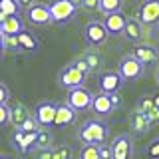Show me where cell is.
<instances>
[{
    "label": "cell",
    "mask_w": 159,
    "mask_h": 159,
    "mask_svg": "<svg viewBox=\"0 0 159 159\" xmlns=\"http://www.w3.org/2000/svg\"><path fill=\"white\" fill-rule=\"evenodd\" d=\"M66 103L70 107H74L76 111H86V109L92 107L93 96L86 88H76V89H70L68 92V102Z\"/></svg>",
    "instance_id": "obj_6"
},
{
    "label": "cell",
    "mask_w": 159,
    "mask_h": 159,
    "mask_svg": "<svg viewBox=\"0 0 159 159\" xmlns=\"http://www.w3.org/2000/svg\"><path fill=\"white\" fill-rule=\"evenodd\" d=\"M82 6L88 8V10H93L99 6V0H82Z\"/></svg>",
    "instance_id": "obj_38"
},
{
    "label": "cell",
    "mask_w": 159,
    "mask_h": 159,
    "mask_svg": "<svg viewBox=\"0 0 159 159\" xmlns=\"http://www.w3.org/2000/svg\"><path fill=\"white\" fill-rule=\"evenodd\" d=\"M80 159H102L99 145H84L82 151H80Z\"/></svg>",
    "instance_id": "obj_24"
},
{
    "label": "cell",
    "mask_w": 159,
    "mask_h": 159,
    "mask_svg": "<svg viewBox=\"0 0 159 159\" xmlns=\"http://www.w3.org/2000/svg\"><path fill=\"white\" fill-rule=\"evenodd\" d=\"M121 8H123V0H99V6H98V10L103 12L106 16L107 14L121 12Z\"/></svg>",
    "instance_id": "obj_23"
},
{
    "label": "cell",
    "mask_w": 159,
    "mask_h": 159,
    "mask_svg": "<svg viewBox=\"0 0 159 159\" xmlns=\"http://www.w3.org/2000/svg\"><path fill=\"white\" fill-rule=\"evenodd\" d=\"M20 32H24V20L20 16H8L2 22V34L4 36H18Z\"/></svg>",
    "instance_id": "obj_18"
},
{
    "label": "cell",
    "mask_w": 159,
    "mask_h": 159,
    "mask_svg": "<svg viewBox=\"0 0 159 159\" xmlns=\"http://www.w3.org/2000/svg\"><path fill=\"white\" fill-rule=\"evenodd\" d=\"M28 117H32V113L28 111V107L24 106L22 102H16L12 107H10V121H12L16 127H20Z\"/></svg>",
    "instance_id": "obj_19"
},
{
    "label": "cell",
    "mask_w": 159,
    "mask_h": 159,
    "mask_svg": "<svg viewBox=\"0 0 159 159\" xmlns=\"http://www.w3.org/2000/svg\"><path fill=\"white\" fill-rule=\"evenodd\" d=\"M50 143H52V133L46 131V129H40V131H38V139H36V149L50 147Z\"/></svg>",
    "instance_id": "obj_27"
},
{
    "label": "cell",
    "mask_w": 159,
    "mask_h": 159,
    "mask_svg": "<svg viewBox=\"0 0 159 159\" xmlns=\"http://www.w3.org/2000/svg\"><path fill=\"white\" fill-rule=\"evenodd\" d=\"M34 2H36V0H18V4H20L22 8H32Z\"/></svg>",
    "instance_id": "obj_40"
},
{
    "label": "cell",
    "mask_w": 159,
    "mask_h": 159,
    "mask_svg": "<svg viewBox=\"0 0 159 159\" xmlns=\"http://www.w3.org/2000/svg\"><path fill=\"white\" fill-rule=\"evenodd\" d=\"M99 155H102V159H113L111 155V145H99Z\"/></svg>",
    "instance_id": "obj_35"
},
{
    "label": "cell",
    "mask_w": 159,
    "mask_h": 159,
    "mask_svg": "<svg viewBox=\"0 0 159 159\" xmlns=\"http://www.w3.org/2000/svg\"><path fill=\"white\" fill-rule=\"evenodd\" d=\"M8 121H10V107L4 103V106H0V127L6 125Z\"/></svg>",
    "instance_id": "obj_32"
},
{
    "label": "cell",
    "mask_w": 159,
    "mask_h": 159,
    "mask_svg": "<svg viewBox=\"0 0 159 159\" xmlns=\"http://www.w3.org/2000/svg\"><path fill=\"white\" fill-rule=\"evenodd\" d=\"M153 102H155V107H159V92L153 96Z\"/></svg>",
    "instance_id": "obj_42"
},
{
    "label": "cell",
    "mask_w": 159,
    "mask_h": 159,
    "mask_svg": "<svg viewBox=\"0 0 159 159\" xmlns=\"http://www.w3.org/2000/svg\"><path fill=\"white\" fill-rule=\"evenodd\" d=\"M32 157H34V159H52V157H54V149H50V147L34 149V151H32Z\"/></svg>",
    "instance_id": "obj_28"
},
{
    "label": "cell",
    "mask_w": 159,
    "mask_h": 159,
    "mask_svg": "<svg viewBox=\"0 0 159 159\" xmlns=\"http://www.w3.org/2000/svg\"><path fill=\"white\" fill-rule=\"evenodd\" d=\"M98 82H99V89H102L103 93H116L123 88V82H125V80L121 78L119 72H111V70H109V72L99 74Z\"/></svg>",
    "instance_id": "obj_9"
},
{
    "label": "cell",
    "mask_w": 159,
    "mask_h": 159,
    "mask_svg": "<svg viewBox=\"0 0 159 159\" xmlns=\"http://www.w3.org/2000/svg\"><path fill=\"white\" fill-rule=\"evenodd\" d=\"M147 155L153 159H159V139H153L147 147Z\"/></svg>",
    "instance_id": "obj_31"
},
{
    "label": "cell",
    "mask_w": 159,
    "mask_h": 159,
    "mask_svg": "<svg viewBox=\"0 0 159 159\" xmlns=\"http://www.w3.org/2000/svg\"><path fill=\"white\" fill-rule=\"evenodd\" d=\"M107 131H109V127L103 121H99V119H89V121H86L82 125L78 137L84 145H102L107 139Z\"/></svg>",
    "instance_id": "obj_1"
},
{
    "label": "cell",
    "mask_w": 159,
    "mask_h": 159,
    "mask_svg": "<svg viewBox=\"0 0 159 159\" xmlns=\"http://www.w3.org/2000/svg\"><path fill=\"white\" fill-rule=\"evenodd\" d=\"M111 155L113 159H131V137L129 135H117L111 141Z\"/></svg>",
    "instance_id": "obj_11"
},
{
    "label": "cell",
    "mask_w": 159,
    "mask_h": 159,
    "mask_svg": "<svg viewBox=\"0 0 159 159\" xmlns=\"http://www.w3.org/2000/svg\"><path fill=\"white\" fill-rule=\"evenodd\" d=\"M109 98H111V103H113V107H117L119 103H121V98H119V93H109Z\"/></svg>",
    "instance_id": "obj_39"
},
{
    "label": "cell",
    "mask_w": 159,
    "mask_h": 159,
    "mask_svg": "<svg viewBox=\"0 0 159 159\" xmlns=\"http://www.w3.org/2000/svg\"><path fill=\"white\" fill-rule=\"evenodd\" d=\"M147 119L151 121V125H153V123H159V107H153L151 111L147 113Z\"/></svg>",
    "instance_id": "obj_37"
},
{
    "label": "cell",
    "mask_w": 159,
    "mask_h": 159,
    "mask_svg": "<svg viewBox=\"0 0 159 159\" xmlns=\"http://www.w3.org/2000/svg\"><path fill=\"white\" fill-rule=\"evenodd\" d=\"M107 36H109V32L106 30L103 22H98V20L88 22L86 28H84V40L89 46H102V44H106Z\"/></svg>",
    "instance_id": "obj_5"
},
{
    "label": "cell",
    "mask_w": 159,
    "mask_h": 159,
    "mask_svg": "<svg viewBox=\"0 0 159 159\" xmlns=\"http://www.w3.org/2000/svg\"><path fill=\"white\" fill-rule=\"evenodd\" d=\"M72 66H76V68L80 70V72H84L86 76L89 74V66H88V62H86V60H84L82 56H80L78 60H74V62H72Z\"/></svg>",
    "instance_id": "obj_33"
},
{
    "label": "cell",
    "mask_w": 159,
    "mask_h": 159,
    "mask_svg": "<svg viewBox=\"0 0 159 159\" xmlns=\"http://www.w3.org/2000/svg\"><path fill=\"white\" fill-rule=\"evenodd\" d=\"M131 127H133V131L143 133V131H147V129L151 127V121L147 119L145 113H139V111H135V113L131 116Z\"/></svg>",
    "instance_id": "obj_22"
},
{
    "label": "cell",
    "mask_w": 159,
    "mask_h": 159,
    "mask_svg": "<svg viewBox=\"0 0 159 159\" xmlns=\"http://www.w3.org/2000/svg\"><path fill=\"white\" fill-rule=\"evenodd\" d=\"M117 72L121 74V78L125 82H133V80H139L145 72V66H143L139 60L133 56V54H127L119 60V66H117Z\"/></svg>",
    "instance_id": "obj_2"
},
{
    "label": "cell",
    "mask_w": 159,
    "mask_h": 159,
    "mask_svg": "<svg viewBox=\"0 0 159 159\" xmlns=\"http://www.w3.org/2000/svg\"><path fill=\"white\" fill-rule=\"evenodd\" d=\"M76 121V109L70 107L68 103H58L56 109V119H54V127H64Z\"/></svg>",
    "instance_id": "obj_16"
},
{
    "label": "cell",
    "mask_w": 159,
    "mask_h": 159,
    "mask_svg": "<svg viewBox=\"0 0 159 159\" xmlns=\"http://www.w3.org/2000/svg\"><path fill=\"white\" fill-rule=\"evenodd\" d=\"M48 8H50V14H52V20L58 24L72 20L78 12V4L72 2V0H54V2L48 4Z\"/></svg>",
    "instance_id": "obj_3"
},
{
    "label": "cell",
    "mask_w": 159,
    "mask_h": 159,
    "mask_svg": "<svg viewBox=\"0 0 159 159\" xmlns=\"http://www.w3.org/2000/svg\"><path fill=\"white\" fill-rule=\"evenodd\" d=\"M18 129H20V131H26V133H28V131H38V121H36V119H34V116H32V117H28Z\"/></svg>",
    "instance_id": "obj_29"
},
{
    "label": "cell",
    "mask_w": 159,
    "mask_h": 159,
    "mask_svg": "<svg viewBox=\"0 0 159 159\" xmlns=\"http://www.w3.org/2000/svg\"><path fill=\"white\" fill-rule=\"evenodd\" d=\"M125 24H127V18L123 16L121 12H116V14H107L106 20H103V26L109 32V36H117V34H123L125 30Z\"/></svg>",
    "instance_id": "obj_14"
},
{
    "label": "cell",
    "mask_w": 159,
    "mask_h": 159,
    "mask_svg": "<svg viewBox=\"0 0 159 159\" xmlns=\"http://www.w3.org/2000/svg\"><path fill=\"white\" fill-rule=\"evenodd\" d=\"M18 46H20V50H24V52H36L40 48V42L36 40L34 34H30L28 30H24V32L18 34Z\"/></svg>",
    "instance_id": "obj_20"
},
{
    "label": "cell",
    "mask_w": 159,
    "mask_h": 159,
    "mask_svg": "<svg viewBox=\"0 0 159 159\" xmlns=\"http://www.w3.org/2000/svg\"><path fill=\"white\" fill-rule=\"evenodd\" d=\"M20 4L18 0H0V20H6L8 16H18L20 12Z\"/></svg>",
    "instance_id": "obj_21"
},
{
    "label": "cell",
    "mask_w": 159,
    "mask_h": 159,
    "mask_svg": "<svg viewBox=\"0 0 159 159\" xmlns=\"http://www.w3.org/2000/svg\"><path fill=\"white\" fill-rule=\"evenodd\" d=\"M8 98H10V92H8V88L4 86V84H0V106H4V103L8 102Z\"/></svg>",
    "instance_id": "obj_36"
},
{
    "label": "cell",
    "mask_w": 159,
    "mask_h": 159,
    "mask_svg": "<svg viewBox=\"0 0 159 159\" xmlns=\"http://www.w3.org/2000/svg\"><path fill=\"white\" fill-rule=\"evenodd\" d=\"M2 42H4V48H18V36H4L2 34Z\"/></svg>",
    "instance_id": "obj_34"
},
{
    "label": "cell",
    "mask_w": 159,
    "mask_h": 159,
    "mask_svg": "<svg viewBox=\"0 0 159 159\" xmlns=\"http://www.w3.org/2000/svg\"><path fill=\"white\" fill-rule=\"evenodd\" d=\"M123 36H125L129 42L133 44H141V40L145 38V28L139 20H133V18H127V24H125V30H123Z\"/></svg>",
    "instance_id": "obj_15"
},
{
    "label": "cell",
    "mask_w": 159,
    "mask_h": 159,
    "mask_svg": "<svg viewBox=\"0 0 159 159\" xmlns=\"http://www.w3.org/2000/svg\"><path fill=\"white\" fill-rule=\"evenodd\" d=\"M4 50H6V48H4V42H2V34H0V58H2Z\"/></svg>",
    "instance_id": "obj_41"
},
{
    "label": "cell",
    "mask_w": 159,
    "mask_h": 159,
    "mask_svg": "<svg viewBox=\"0 0 159 159\" xmlns=\"http://www.w3.org/2000/svg\"><path fill=\"white\" fill-rule=\"evenodd\" d=\"M56 109H58V103L50 102V99L36 103V107H34V119L38 121V125H44V127L54 125V119H56Z\"/></svg>",
    "instance_id": "obj_7"
},
{
    "label": "cell",
    "mask_w": 159,
    "mask_h": 159,
    "mask_svg": "<svg viewBox=\"0 0 159 159\" xmlns=\"http://www.w3.org/2000/svg\"><path fill=\"white\" fill-rule=\"evenodd\" d=\"M0 34H2V20H0Z\"/></svg>",
    "instance_id": "obj_45"
},
{
    "label": "cell",
    "mask_w": 159,
    "mask_h": 159,
    "mask_svg": "<svg viewBox=\"0 0 159 159\" xmlns=\"http://www.w3.org/2000/svg\"><path fill=\"white\" fill-rule=\"evenodd\" d=\"M153 107H155V102H153V98H147V96H145V98H141V99L137 102L135 111H139V113H145V116H147V113L151 111Z\"/></svg>",
    "instance_id": "obj_26"
},
{
    "label": "cell",
    "mask_w": 159,
    "mask_h": 159,
    "mask_svg": "<svg viewBox=\"0 0 159 159\" xmlns=\"http://www.w3.org/2000/svg\"><path fill=\"white\" fill-rule=\"evenodd\" d=\"M139 22L143 26H159V0H143L139 6Z\"/></svg>",
    "instance_id": "obj_8"
},
{
    "label": "cell",
    "mask_w": 159,
    "mask_h": 159,
    "mask_svg": "<svg viewBox=\"0 0 159 159\" xmlns=\"http://www.w3.org/2000/svg\"><path fill=\"white\" fill-rule=\"evenodd\" d=\"M82 58L88 62V66H89V72H98V70L102 68V58H99L96 52H88V54H84Z\"/></svg>",
    "instance_id": "obj_25"
},
{
    "label": "cell",
    "mask_w": 159,
    "mask_h": 159,
    "mask_svg": "<svg viewBox=\"0 0 159 159\" xmlns=\"http://www.w3.org/2000/svg\"><path fill=\"white\" fill-rule=\"evenodd\" d=\"M40 131V129H38ZM38 131H16V135H14V143L18 145L20 153H30L36 149V139H38Z\"/></svg>",
    "instance_id": "obj_13"
},
{
    "label": "cell",
    "mask_w": 159,
    "mask_h": 159,
    "mask_svg": "<svg viewBox=\"0 0 159 159\" xmlns=\"http://www.w3.org/2000/svg\"><path fill=\"white\" fill-rule=\"evenodd\" d=\"M70 157H72L70 147L62 145V147H56V149H54V157H52V159H70Z\"/></svg>",
    "instance_id": "obj_30"
},
{
    "label": "cell",
    "mask_w": 159,
    "mask_h": 159,
    "mask_svg": "<svg viewBox=\"0 0 159 159\" xmlns=\"http://www.w3.org/2000/svg\"><path fill=\"white\" fill-rule=\"evenodd\" d=\"M84 82H86V74L80 72L76 66H66L62 72L58 74V84L66 89H76V88H84Z\"/></svg>",
    "instance_id": "obj_4"
},
{
    "label": "cell",
    "mask_w": 159,
    "mask_h": 159,
    "mask_svg": "<svg viewBox=\"0 0 159 159\" xmlns=\"http://www.w3.org/2000/svg\"><path fill=\"white\" fill-rule=\"evenodd\" d=\"M92 109L93 113H98V116H107V113H111L113 109V103H111V98H109V93H98V96H93V103H92Z\"/></svg>",
    "instance_id": "obj_17"
},
{
    "label": "cell",
    "mask_w": 159,
    "mask_h": 159,
    "mask_svg": "<svg viewBox=\"0 0 159 159\" xmlns=\"http://www.w3.org/2000/svg\"><path fill=\"white\" fill-rule=\"evenodd\" d=\"M155 84L159 86V66H157V70H155Z\"/></svg>",
    "instance_id": "obj_43"
},
{
    "label": "cell",
    "mask_w": 159,
    "mask_h": 159,
    "mask_svg": "<svg viewBox=\"0 0 159 159\" xmlns=\"http://www.w3.org/2000/svg\"><path fill=\"white\" fill-rule=\"evenodd\" d=\"M72 2H76L78 6H82V0H72Z\"/></svg>",
    "instance_id": "obj_44"
},
{
    "label": "cell",
    "mask_w": 159,
    "mask_h": 159,
    "mask_svg": "<svg viewBox=\"0 0 159 159\" xmlns=\"http://www.w3.org/2000/svg\"><path fill=\"white\" fill-rule=\"evenodd\" d=\"M0 159H4V157H0Z\"/></svg>",
    "instance_id": "obj_46"
},
{
    "label": "cell",
    "mask_w": 159,
    "mask_h": 159,
    "mask_svg": "<svg viewBox=\"0 0 159 159\" xmlns=\"http://www.w3.org/2000/svg\"><path fill=\"white\" fill-rule=\"evenodd\" d=\"M133 56H135L143 66H151L159 60V50L151 44H137L133 50Z\"/></svg>",
    "instance_id": "obj_12"
},
{
    "label": "cell",
    "mask_w": 159,
    "mask_h": 159,
    "mask_svg": "<svg viewBox=\"0 0 159 159\" xmlns=\"http://www.w3.org/2000/svg\"><path fill=\"white\" fill-rule=\"evenodd\" d=\"M28 16V22L34 24V26H48V24H52V14H50V8L46 4H34L32 8H28L26 12Z\"/></svg>",
    "instance_id": "obj_10"
}]
</instances>
